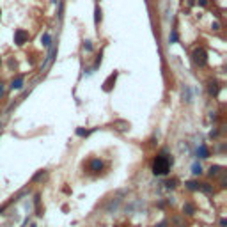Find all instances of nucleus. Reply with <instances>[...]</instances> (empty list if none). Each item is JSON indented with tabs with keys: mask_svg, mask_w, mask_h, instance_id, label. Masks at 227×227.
<instances>
[{
	"mask_svg": "<svg viewBox=\"0 0 227 227\" xmlns=\"http://www.w3.org/2000/svg\"><path fill=\"white\" fill-rule=\"evenodd\" d=\"M170 165H172V158H169L165 153H162V155L156 156L155 162H153V172L156 176H163L169 172Z\"/></svg>",
	"mask_w": 227,
	"mask_h": 227,
	"instance_id": "obj_1",
	"label": "nucleus"
},
{
	"mask_svg": "<svg viewBox=\"0 0 227 227\" xmlns=\"http://www.w3.org/2000/svg\"><path fill=\"white\" fill-rule=\"evenodd\" d=\"M192 59H194V62H195L197 66H204L208 62V55L202 48H195L194 53H192Z\"/></svg>",
	"mask_w": 227,
	"mask_h": 227,
	"instance_id": "obj_2",
	"label": "nucleus"
},
{
	"mask_svg": "<svg viewBox=\"0 0 227 227\" xmlns=\"http://www.w3.org/2000/svg\"><path fill=\"white\" fill-rule=\"evenodd\" d=\"M27 39H29V32L27 30H16L14 32V43H16V44H25V43H27Z\"/></svg>",
	"mask_w": 227,
	"mask_h": 227,
	"instance_id": "obj_3",
	"label": "nucleus"
},
{
	"mask_svg": "<svg viewBox=\"0 0 227 227\" xmlns=\"http://www.w3.org/2000/svg\"><path fill=\"white\" fill-rule=\"evenodd\" d=\"M115 78H117V73H112L108 78H107V82L103 83V91H112V87H113V83H115Z\"/></svg>",
	"mask_w": 227,
	"mask_h": 227,
	"instance_id": "obj_4",
	"label": "nucleus"
},
{
	"mask_svg": "<svg viewBox=\"0 0 227 227\" xmlns=\"http://www.w3.org/2000/svg\"><path fill=\"white\" fill-rule=\"evenodd\" d=\"M89 169H91L93 172H100V170L103 169V162H101V160H93L91 165H89Z\"/></svg>",
	"mask_w": 227,
	"mask_h": 227,
	"instance_id": "obj_5",
	"label": "nucleus"
},
{
	"mask_svg": "<svg viewBox=\"0 0 227 227\" xmlns=\"http://www.w3.org/2000/svg\"><path fill=\"white\" fill-rule=\"evenodd\" d=\"M21 87H23V78L21 76H18L16 80L11 82V89H21Z\"/></svg>",
	"mask_w": 227,
	"mask_h": 227,
	"instance_id": "obj_6",
	"label": "nucleus"
},
{
	"mask_svg": "<svg viewBox=\"0 0 227 227\" xmlns=\"http://www.w3.org/2000/svg\"><path fill=\"white\" fill-rule=\"evenodd\" d=\"M197 155L201 156V158H208V156H209V153H208V147H206V145H201V147L197 149Z\"/></svg>",
	"mask_w": 227,
	"mask_h": 227,
	"instance_id": "obj_7",
	"label": "nucleus"
},
{
	"mask_svg": "<svg viewBox=\"0 0 227 227\" xmlns=\"http://www.w3.org/2000/svg\"><path fill=\"white\" fill-rule=\"evenodd\" d=\"M43 44H44V46H50V41H52V39H50V34H48V32H44V34H43Z\"/></svg>",
	"mask_w": 227,
	"mask_h": 227,
	"instance_id": "obj_8",
	"label": "nucleus"
},
{
	"mask_svg": "<svg viewBox=\"0 0 227 227\" xmlns=\"http://www.w3.org/2000/svg\"><path fill=\"white\" fill-rule=\"evenodd\" d=\"M209 94H213V96L218 94V85L217 83H209Z\"/></svg>",
	"mask_w": 227,
	"mask_h": 227,
	"instance_id": "obj_9",
	"label": "nucleus"
},
{
	"mask_svg": "<svg viewBox=\"0 0 227 227\" xmlns=\"http://www.w3.org/2000/svg\"><path fill=\"white\" fill-rule=\"evenodd\" d=\"M186 186H188L190 190H199V186H201V185H197L195 181H188V183H186Z\"/></svg>",
	"mask_w": 227,
	"mask_h": 227,
	"instance_id": "obj_10",
	"label": "nucleus"
},
{
	"mask_svg": "<svg viewBox=\"0 0 227 227\" xmlns=\"http://www.w3.org/2000/svg\"><path fill=\"white\" fill-rule=\"evenodd\" d=\"M94 20H96V23H100V20H101V9H100V7H96V16H94Z\"/></svg>",
	"mask_w": 227,
	"mask_h": 227,
	"instance_id": "obj_11",
	"label": "nucleus"
},
{
	"mask_svg": "<svg viewBox=\"0 0 227 227\" xmlns=\"http://www.w3.org/2000/svg\"><path fill=\"white\" fill-rule=\"evenodd\" d=\"M192 172H194V174H201V172H202V169H201V165H194V170H192Z\"/></svg>",
	"mask_w": 227,
	"mask_h": 227,
	"instance_id": "obj_12",
	"label": "nucleus"
},
{
	"mask_svg": "<svg viewBox=\"0 0 227 227\" xmlns=\"http://www.w3.org/2000/svg\"><path fill=\"white\" fill-rule=\"evenodd\" d=\"M185 211L188 213V215H192V213H194V208L190 206V204H186V206H185Z\"/></svg>",
	"mask_w": 227,
	"mask_h": 227,
	"instance_id": "obj_13",
	"label": "nucleus"
},
{
	"mask_svg": "<svg viewBox=\"0 0 227 227\" xmlns=\"http://www.w3.org/2000/svg\"><path fill=\"white\" fill-rule=\"evenodd\" d=\"M76 133L80 135V137H83V135H87L89 131H85V130H76Z\"/></svg>",
	"mask_w": 227,
	"mask_h": 227,
	"instance_id": "obj_14",
	"label": "nucleus"
},
{
	"mask_svg": "<svg viewBox=\"0 0 227 227\" xmlns=\"http://www.w3.org/2000/svg\"><path fill=\"white\" fill-rule=\"evenodd\" d=\"M2 96H4V83L0 82V98H2Z\"/></svg>",
	"mask_w": 227,
	"mask_h": 227,
	"instance_id": "obj_15",
	"label": "nucleus"
},
{
	"mask_svg": "<svg viewBox=\"0 0 227 227\" xmlns=\"http://www.w3.org/2000/svg\"><path fill=\"white\" fill-rule=\"evenodd\" d=\"M170 39H172V41H176V39H177V34H176V32H172V36H170Z\"/></svg>",
	"mask_w": 227,
	"mask_h": 227,
	"instance_id": "obj_16",
	"label": "nucleus"
},
{
	"mask_svg": "<svg viewBox=\"0 0 227 227\" xmlns=\"http://www.w3.org/2000/svg\"><path fill=\"white\" fill-rule=\"evenodd\" d=\"M0 64H2V61H0Z\"/></svg>",
	"mask_w": 227,
	"mask_h": 227,
	"instance_id": "obj_17",
	"label": "nucleus"
}]
</instances>
